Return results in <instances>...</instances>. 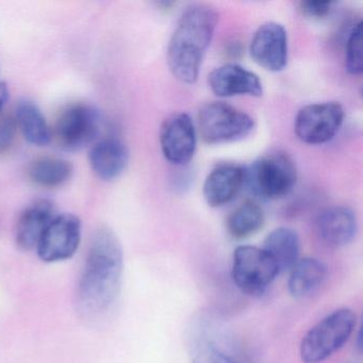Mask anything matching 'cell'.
Here are the masks:
<instances>
[{"mask_svg": "<svg viewBox=\"0 0 363 363\" xmlns=\"http://www.w3.org/2000/svg\"><path fill=\"white\" fill-rule=\"evenodd\" d=\"M124 258L120 240L111 229L95 233L77 286V305L86 316L108 311L122 286Z\"/></svg>", "mask_w": 363, "mask_h": 363, "instance_id": "cell-1", "label": "cell"}, {"mask_svg": "<svg viewBox=\"0 0 363 363\" xmlns=\"http://www.w3.org/2000/svg\"><path fill=\"white\" fill-rule=\"evenodd\" d=\"M218 16L207 5H192L182 12L167 48V63L176 79L192 84L199 79Z\"/></svg>", "mask_w": 363, "mask_h": 363, "instance_id": "cell-2", "label": "cell"}, {"mask_svg": "<svg viewBox=\"0 0 363 363\" xmlns=\"http://www.w3.org/2000/svg\"><path fill=\"white\" fill-rule=\"evenodd\" d=\"M356 314L341 308L316 323L301 340L299 354L303 363H320L350 340L356 327Z\"/></svg>", "mask_w": 363, "mask_h": 363, "instance_id": "cell-3", "label": "cell"}, {"mask_svg": "<svg viewBox=\"0 0 363 363\" xmlns=\"http://www.w3.org/2000/svg\"><path fill=\"white\" fill-rule=\"evenodd\" d=\"M244 184L259 199H281L292 191L297 180L294 161L281 152H272L244 169Z\"/></svg>", "mask_w": 363, "mask_h": 363, "instance_id": "cell-4", "label": "cell"}, {"mask_svg": "<svg viewBox=\"0 0 363 363\" xmlns=\"http://www.w3.org/2000/svg\"><path fill=\"white\" fill-rule=\"evenodd\" d=\"M199 128L206 143H229L245 139L254 130L255 122L242 110L216 101L199 110Z\"/></svg>", "mask_w": 363, "mask_h": 363, "instance_id": "cell-5", "label": "cell"}, {"mask_svg": "<svg viewBox=\"0 0 363 363\" xmlns=\"http://www.w3.org/2000/svg\"><path fill=\"white\" fill-rule=\"evenodd\" d=\"M279 274L277 265L263 248L241 245L235 248L231 276L235 286L250 295H260Z\"/></svg>", "mask_w": 363, "mask_h": 363, "instance_id": "cell-6", "label": "cell"}, {"mask_svg": "<svg viewBox=\"0 0 363 363\" xmlns=\"http://www.w3.org/2000/svg\"><path fill=\"white\" fill-rule=\"evenodd\" d=\"M101 114L94 106L77 103L65 108L55 126L60 147L69 152L84 150L94 143L101 133Z\"/></svg>", "mask_w": 363, "mask_h": 363, "instance_id": "cell-7", "label": "cell"}, {"mask_svg": "<svg viewBox=\"0 0 363 363\" xmlns=\"http://www.w3.org/2000/svg\"><path fill=\"white\" fill-rule=\"evenodd\" d=\"M344 110L339 103L311 104L299 110L294 130L303 143L320 145L335 138L343 123Z\"/></svg>", "mask_w": 363, "mask_h": 363, "instance_id": "cell-8", "label": "cell"}, {"mask_svg": "<svg viewBox=\"0 0 363 363\" xmlns=\"http://www.w3.org/2000/svg\"><path fill=\"white\" fill-rule=\"evenodd\" d=\"M82 241V222L71 213L59 214L44 231L38 255L44 262L69 260L77 252Z\"/></svg>", "mask_w": 363, "mask_h": 363, "instance_id": "cell-9", "label": "cell"}, {"mask_svg": "<svg viewBox=\"0 0 363 363\" xmlns=\"http://www.w3.org/2000/svg\"><path fill=\"white\" fill-rule=\"evenodd\" d=\"M196 130L190 116L172 114L160 129L161 150L165 159L175 165L190 162L196 150Z\"/></svg>", "mask_w": 363, "mask_h": 363, "instance_id": "cell-10", "label": "cell"}, {"mask_svg": "<svg viewBox=\"0 0 363 363\" xmlns=\"http://www.w3.org/2000/svg\"><path fill=\"white\" fill-rule=\"evenodd\" d=\"M250 54L267 71H282L288 63V35L284 27L275 22L261 25L250 42Z\"/></svg>", "mask_w": 363, "mask_h": 363, "instance_id": "cell-11", "label": "cell"}, {"mask_svg": "<svg viewBox=\"0 0 363 363\" xmlns=\"http://www.w3.org/2000/svg\"><path fill=\"white\" fill-rule=\"evenodd\" d=\"M210 88L218 97L240 95L260 97L263 94L262 84L258 76L237 65H225L214 69L209 75Z\"/></svg>", "mask_w": 363, "mask_h": 363, "instance_id": "cell-12", "label": "cell"}, {"mask_svg": "<svg viewBox=\"0 0 363 363\" xmlns=\"http://www.w3.org/2000/svg\"><path fill=\"white\" fill-rule=\"evenodd\" d=\"M58 214L52 201L38 199L25 208L18 218L16 228V241L23 250L37 248L44 231Z\"/></svg>", "mask_w": 363, "mask_h": 363, "instance_id": "cell-13", "label": "cell"}, {"mask_svg": "<svg viewBox=\"0 0 363 363\" xmlns=\"http://www.w3.org/2000/svg\"><path fill=\"white\" fill-rule=\"evenodd\" d=\"M320 239L333 247L348 245L356 237L358 223L356 214L350 208L333 206L320 212L316 220Z\"/></svg>", "mask_w": 363, "mask_h": 363, "instance_id": "cell-14", "label": "cell"}, {"mask_svg": "<svg viewBox=\"0 0 363 363\" xmlns=\"http://www.w3.org/2000/svg\"><path fill=\"white\" fill-rule=\"evenodd\" d=\"M91 167L104 182L118 179L129 162V152L124 143L116 138L96 142L89 155Z\"/></svg>", "mask_w": 363, "mask_h": 363, "instance_id": "cell-15", "label": "cell"}, {"mask_svg": "<svg viewBox=\"0 0 363 363\" xmlns=\"http://www.w3.org/2000/svg\"><path fill=\"white\" fill-rule=\"evenodd\" d=\"M243 167L222 164L213 169L203 184V197L210 207H222L230 203L244 184Z\"/></svg>", "mask_w": 363, "mask_h": 363, "instance_id": "cell-16", "label": "cell"}, {"mask_svg": "<svg viewBox=\"0 0 363 363\" xmlns=\"http://www.w3.org/2000/svg\"><path fill=\"white\" fill-rule=\"evenodd\" d=\"M327 267L315 258L299 259L292 269L288 280L290 294L295 298H305L315 293L324 284Z\"/></svg>", "mask_w": 363, "mask_h": 363, "instance_id": "cell-17", "label": "cell"}, {"mask_svg": "<svg viewBox=\"0 0 363 363\" xmlns=\"http://www.w3.org/2000/svg\"><path fill=\"white\" fill-rule=\"evenodd\" d=\"M263 250L273 259L281 273L290 271L299 260L301 241L296 231L288 227H279L265 238Z\"/></svg>", "mask_w": 363, "mask_h": 363, "instance_id": "cell-18", "label": "cell"}, {"mask_svg": "<svg viewBox=\"0 0 363 363\" xmlns=\"http://www.w3.org/2000/svg\"><path fill=\"white\" fill-rule=\"evenodd\" d=\"M16 121L26 141L33 145L46 146L52 141V133L45 116L33 101L23 99L18 103Z\"/></svg>", "mask_w": 363, "mask_h": 363, "instance_id": "cell-19", "label": "cell"}, {"mask_svg": "<svg viewBox=\"0 0 363 363\" xmlns=\"http://www.w3.org/2000/svg\"><path fill=\"white\" fill-rule=\"evenodd\" d=\"M73 172V165L69 161L55 157H42L31 163L28 176L38 186L57 188L69 182Z\"/></svg>", "mask_w": 363, "mask_h": 363, "instance_id": "cell-20", "label": "cell"}, {"mask_svg": "<svg viewBox=\"0 0 363 363\" xmlns=\"http://www.w3.org/2000/svg\"><path fill=\"white\" fill-rule=\"evenodd\" d=\"M264 225V213L258 203L246 201L235 208L226 220V228L233 239L252 237Z\"/></svg>", "mask_w": 363, "mask_h": 363, "instance_id": "cell-21", "label": "cell"}, {"mask_svg": "<svg viewBox=\"0 0 363 363\" xmlns=\"http://www.w3.org/2000/svg\"><path fill=\"white\" fill-rule=\"evenodd\" d=\"M362 23L354 25L348 35L345 48V67L352 75H360L363 71Z\"/></svg>", "mask_w": 363, "mask_h": 363, "instance_id": "cell-22", "label": "cell"}, {"mask_svg": "<svg viewBox=\"0 0 363 363\" xmlns=\"http://www.w3.org/2000/svg\"><path fill=\"white\" fill-rule=\"evenodd\" d=\"M193 363H238L233 357L209 341L199 342L193 348Z\"/></svg>", "mask_w": 363, "mask_h": 363, "instance_id": "cell-23", "label": "cell"}, {"mask_svg": "<svg viewBox=\"0 0 363 363\" xmlns=\"http://www.w3.org/2000/svg\"><path fill=\"white\" fill-rule=\"evenodd\" d=\"M16 118L7 116L0 121V155L5 154L11 148L16 138Z\"/></svg>", "mask_w": 363, "mask_h": 363, "instance_id": "cell-24", "label": "cell"}, {"mask_svg": "<svg viewBox=\"0 0 363 363\" xmlns=\"http://www.w3.org/2000/svg\"><path fill=\"white\" fill-rule=\"evenodd\" d=\"M335 3L326 1V3H320V1H301L299 4V10H301L303 16H308L310 18H326L330 14Z\"/></svg>", "mask_w": 363, "mask_h": 363, "instance_id": "cell-25", "label": "cell"}, {"mask_svg": "<svg viewBox=\"0 0 363 363\" xmlns=\"http://www.w3.org/2000/svg\"><path fill=\"white\" fill-rule=\"evenodd\" d=\"M8 99H9V89H8L7 84L0 82V114L7 105Z\"/></svg>", "mask_w": 363, "mask_h": 363, "instance_id": "cell-26", "label": "cell"}]
</instances>
